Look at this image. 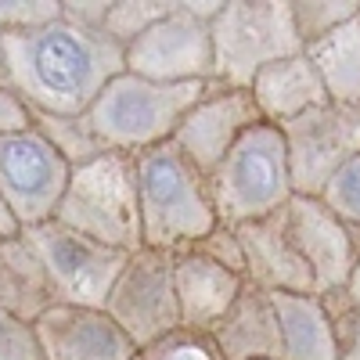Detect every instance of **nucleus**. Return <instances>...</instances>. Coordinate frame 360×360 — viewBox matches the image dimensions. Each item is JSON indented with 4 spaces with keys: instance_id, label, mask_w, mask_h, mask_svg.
<instances>
[{
    "instance_id": "obj_1",
    "label": "nucleus",
    "mask_w": 360,
    "mask_h": 360,
    "mask_svg": "<svg viewBox=\"0 0 360 360\" xmlns=\"http://www.w3.org/2000/svg\"><path fill=\"white\" fill-rule=\"evenodd\" d=\"M4 86L29 108L51 115H86L101 90L127 72V47L98 29L58 18L40 29L0 33Z\"/></svg>"
},
{
    "instance_id": "obj_2",
    "label": "nucleus",
    "mask_w": 360,
    "mask_h": 360,
    "mask_svg": "<svg viewBox=\"0 0 360 360\" xmlns=\"http://www.w3.org/2000/svg\"><path fill=\"white\" fill-rule=\"evenodd\" d=\"M134 159L144 245L180 252L220 227L209 176L173 141L137 152Z\"/></svg>"
},
{
    "instance_id": "obj_3",
    "label": "nucleus",
    "mask_w": 360,
    "mask_h": 360,
    "mask_svg": "<svg viewBox=\"0 0 360 360\" xmlns=\"http://www.w3.org/2000/svg\"><path fill=\"white\" fill-rule=\"evenodd\" d=\"M209 83H155L119 72L90 105L86 123L108 152H148L173 141L184 115L205 98Z\"/></svg>"
},
{
    "instance_id": "obj_4",
    "label": "nucleus",
    "mask_w": 360,
    "mask_h": 360,
    "mask_svg": "<svg viewBox=\"0 0 360 360\" xmlns=\"http://www.w3.org/2000/svg\"><path fill=\"white\" fill-rule=\"evenodd\" d=\"M54 220L90 234L98 242L137 252L141 234V198H137V159L130 152H105L72 169Z\"/></svg>"
},
{
    "instance_id": "obj_5",
    "label": "nucleus",
    "mask_w": 360,
    "mask_h": 360,
    "mask_svg": "<svg viewBox=\"0 0 360 360\" xmlns=\"http://www.w3.org/2000/svg\"><path fill=\"white\" fill-rule=\"evenodd\" d=\"M209 195L227 227H242L285 209L295 198V184L281 127L259 123L238 141L231 155L209 173Z\"/></svg>"
},
{
    "instance_id": "obj_6",
    "label": "nucleus",
    "mask_w": 360,
    "mask_h": 360,
    "mask_svg": "<svg viewBox=\"0 0 360 360\" xmlns=\"http://www.w3.org/2000/svg\"><path fill=\"white\" fill-rule=\"evenodd\" d=\"M303 51L292 0H224L213 18V79L224 86H252L266 69Z\"/></svg>"
},
{
    "instance_id": "obj_7",
    "label": "nucleus",
    "mask_w": 360,
    "mask_h": 360,
    "mask_svg": "<svg viewBox=\"0 0 360 360\" xmlns=\"http://www.w3.org/2000/svg\"><path fill=\"white\" fill-rule=\"evenodd\" d=\"M224 0H176V8L127 47V72L155 83H213V18Z\"/></svg>"
},
{
    "instance_id": "obj_8",
    "label": "nucleus",
    "mask_w": 360,
    "mask_h": 360,
    "mask_svg": "<svg viewBox=\"0 0 360 360\" xmlns=\"http://www.w3.org/2000/svg\"><path fill=\"white\" fill-rule=\"evenodd\" d=\"M22 234L33 245V252L40 256L47 278L54 285L58 303L105 310L108 292H112L115 278L123 274L130 252L112 249L90 234H79V231L65 227L62 220L37 224Z\"/></svg>"
},
{
    "instance_id": "obj_9",
    "label": "nucleus",
    "mask_w": 360,
    "mask_h": 360,
    "mask_svg": "<svg viewBox=\"0 0 360 360\" xmlns=\"http://www.w3.org/2000/svg\"><path fill=\"white\" fill-rule=\"evenodd\" d=\"M105 310L134 339L137 349H148L169 332H176L180 303H176L173 252L152 245H141L137 252H130L123 274L115 278L108 292Z\"/></svg>"
},
{
    "instance_id": "obj_10",
    "label": "nucleus",
    "mask_w": 360,
    "mask_h": 360,
    "mask_svg": "<svg viewBox=\"0 0 360 360\" xmlns=\"http://www.w3.org/2000/svg\"><path fill=\"white\" fill-rule=\"evenodd\" d=\"M69 176L72 166L37 127L0 134V198L22 231L54 220Z\"/></svg>"
},
{
    "instance_id": "obj_11",
    "label": "nucleus",
    "mask_w": 360,
    "mask_h": 360,
    "mask_svg": "<svg viewBox=\"0 0 360 360\" xmlns=\"http://www.w3.org/2000/svg\"><path fill=\"white\" fill-rule=\"evenodd\" d=\"M281 134L288 144L295 195L321 198L328 180L360 155V105L324 101L285 123Z\"/></svg>"
},
{
    "instance_id": "obj_12",
    "label": "nucleus",
    "mask_w": 360,
    "mask_h": 360,
    "mask_svg": "<svg viewBox=\"0 0 360 360\" xmlns=\"http://www.w3.org/2000/svg\"><path fill=\"white\" fill-rule=\"evenodd\" d=\"M259 123H263V112L252 98V90L224 86V83L213 79L205 90V98L184 115V123L176 127L173 144L209 176L231 155V148L249 130H256Z\"/></svg>"
},
{
    "instance_id": "obj_13",
    "label": "nucleus",
    "mask_w": 360,
    "mask_h": 360,
    "mask_svg": "<svg viewBox=\"0 0 360 360\" xmlns=\"http://www.w3.org/2000/svg\"><path fill=\"white\" fill-rule=\"evenodd\" d=\"M285 227L314 274L317 295L346 292L353 270L360 263V238L328 209L321 198L295 195L285 209Z\"/></svg>"
},
{
    "instance_id": "obj_14",
    "label": "nucleus",
    "mask_w": 360,
    "mask_h": 360,
    "mask_svg": "<svg viewBox=\"0 0 360 360\" xmlns=\"http://www.w3.org/2000/svg\"><path fill=\"white\" fill-rule=\"evenodd\" d=\"M44 360H137L141 349L119 328L108 310L54 303L37 321Z\"/></svg>"
},
{
    "instance_id": "obj_15",
    "label": "nucleus",
    "mask_w": 360,
    "mask_h": 360,
    "mask_svg": "<svg viewBox=\"0 0 360 360\" xmlns=\"http://www.w3.org/2000/svg\"><path fill=\"white\" fill-rule=\"evenodd\" d=\"M176 270V303H180V328L191 332H217L224 314L245 288V274L231 270L227 263L213 259L205 249L188 245L173 252Z\"/></svg>"
},
{
    "instance_id": "obj_16",
    "label": "nucleus",
    "mask_w": 360,
    "mask_h": 360,
    "mask_svg": "<svg viewBox=\"0 0 360 360\" xmlns=\"http://www.w3.org/2000/svg\"><path fill=\"white\" fill-rule=\"evenodd\" d=\"M238 245L245 259V281L263 288V292H303L317 295L310 266L299 256L292 234L285 227V213H270L263 220L234 227Z\"/></svg>"
},
{
    "instance_id": "obj_17",
    "label": "nucleus",
    "mask_w": 360,
    "mask_h": 360,
    "mask_svg": "<svg viewBox=\"0 0 360 360\" xmlns=\"http://www.w3.org/2000/svg\"><path fill=\"white\" fill-rule=\"evenodd\" d=\"M213 339L227 360H281V321L274 295L245 281Z\"/></svg>"
},
{
    "instance_id": "obj_18",
    "label": "nucleus",
    "mask_w": 360,
    "mask_h": 360,
    "mask_svg": "<svg viewBox=\"0 0 360 360\" xmlns=\"http://www.w3.org/2000/svg\"><path fill=\"white\" fill-rule=\"evenodd\" d=\"M249 90H252V98H256V105L263 112V123H270V127H285V123H292V119L307 115L310 108L332 101L328 90H324L321 72L310 62L307 51L266 65L252 79Z\"/></svg>"
},
{
    "instance_id": "obj_19",
    "label": "nucleus",
    "mask_w": 360,
    "mask_h": 360,
    "mask_svg": "<svg viewBox=\"0 0 360 360\" xmlns=\"http://www.w3.org/2000/svg\"><path fill=\"white\" fill-rule=\"evenodd\" d=\"M281 321V360H339L335 317L321 295L270 292Z\"/></svg>"
},
{
    "instance_id": "obj_20",
    "label": "nucleus",
    "mask_w": 360,
    "mask_h": 360,
    "mask_svg": "<svg viewBox=\"0 0 360 360\" xmlns=\"http://www.w3.org/2000/svg\"><path fill=\"white\" fill-rule=\"evenodd\" d=\"M0 303L29 324L58 303L54 285L25 234L0 238Z\"/></svg>"
},
{
    "instance_id": "obj_21",
    "label": "nucleus",
    "mask_w": 360,
    "mask_h": 360,
    "mask_svg": "<svg viewBox=\"0 0 360 360\" xmlns=\"http://www.w3.org/2000/svg\"><path fill=\"white\" fill-rule=\"evenodd\" d=\"M307 54L324 79L328 98L339 105H360V15L310 44Z\"/></svg>"
},
{
    "instance_id": "obj_22",
    "label": "nucleus",
    "mask_w": 360,
    "mask_h": 360,
    "mask_svg": "<svg viewBox=\"0 0 360 360\" xmlns=\"http://www.w3.org/2000/svg\"><path fill=\"white\" fill-rule=\"evenodd\" d=\"M29 115H33V127L62 152V159L72 169L108 152V148L94 137V130H90L86 115H51V112H29Z\"/></svg>"
},
{
    "instance_id": "obj_23",
    "label": "nucleus",
    "mask_w": 360,
    "mask_h": 360,
    "mask_svg": "<svg viewBox=\"0 0 360 360\" xmlns=\"http://www.w3.org/2000/svg\"><path fill=\"white\" fill-rule=\"evenodd\" d=\"M173 8H176V0H112L108 18H105V37H112L119 47H130L155 22H162Z\"/></svg>"
},
{
    "instance_id": "obj_24",
    "label": "nucleus",
    "mask_w": 360,
    "mask_h": 360,
    "mask_svg": "<svg viewBox=\"0 0 360 360\" xmlns=\"http://www.w3.org/2000/svg\"><path fill=\"white\" fill-rule=\"evenodd\" d=\"M292 15L303 51L360 15V0H292Z\"/></svg>"
},
{
    "instance_id": "obj_25",
    "label": "nucleus",
    "mask_w": 360,
    "mask_h": 360,
    "mask_svg": "<svg viewBox=\"0 0 360 360\" xmlns=\"http://www.w3.org/2000/svg\"><path fill=\"white\" fill-rule=\"evenodd\" d=\"M141 360H227L209 332H191V328H176L155 346L141 349Z\"/></svg>"
},
{
    "instance_id": "obj_26",
    "label": "nucleus",
    "mask_w": 360,
    "mask_h": 360,
    "mask_svg": "<svg viewBox=\"0 0 360 360\" xmlns=\"http://www.w3.org/2000/svg\"><path fill=\"white\" fill-rule=\"evenodd\" d=\"M321 202L360 238V155L328 180V188L321 191Z\"/></svg>"
},
{
    "instance_id": "obj_27",
    "label": "nucleus",
    "mask_w": 360,
    "mask_h": 360,
    "mask_svg": "<svg viewBox=\"0 0 360 360\" xmlns=\"http://www.w3.org/2000/svg\"><path fill=\"white\" fill-rule=\"evenodd\" d=\"M65 18V0H0V33H22Z\"/></svg>"
},
{
    "instance_id": "obj_28",
    "label": "nucleus",
    "mask_w": 360,
    "mask_h": 360,
    "mask_svg": "<svg viewBox=\"0 0 360 360\" xmlns=\"http://www.w3.org/2000/svg\"><path fill=\"white\" fill-rule=\"evenodd\" d=\"M0 360H44L37 328L0 303Z\"/></svg>"
},
{
    "instance_id": "obj_29",
    "label": "nucleus",
    "mask_w": 360,
    "mask_h": 360,
    "mask_svg": "<svg viewBox=\"0 0 360 360\" xmlns=\"http://www.w3.org/2000/svg\"><path fill=\"white\" fill-rule=\"evenodd\" d=\"M328 314L335 317V335H339V360H360V310L349 303L346 292L321 295Z\"/></svg>"
},
{
    "instance_id": "obj_30",
    "label": "nucleus",
    "mask_w": 360,
    "mask_h": 360,
    "mask_svg": "<svg viewBox=\"0 0 360 360\" xmlns=\"http://www.w3.org/2000/svg\"><path fill=\"white\" fill-rule=\"evenodd\" d=\"M25 127H33V115H29V108L11 94L8 86H0V134L25 130Z\"/></svg>"
},
{
    "instance_id": "obj_31",
    "label": "nucleus",
    "mask_w": 360,
    "mask_h": 360,
    "mask_svg": "<svg viewBox=\"0 0 360 360\" xmlns=\"http://www.w3.org/2000/svg\"><path fill=\"white\" fill-rule=\"evenodd\" d=\"M15 234H22V227H18L15 213L8 209V202L0 198V238H15Z\"/></svg>"
},
{
    "instance_id": "obj_32",
    "label": "nucleus",
    "mask_w": 360,
    "mask_h": 360,
    "mask_svg": "<svg viewBox=\"0 0 360 360\" xmlns=\"http://www.w3.org/2000/svg\"><path fill=\"white\" fill-rule=\"evenodd\" d=\"M346 295H349V303L360 310V263H356V270H353V278H349V285H346Z\"/></svg>"
},
{
    "instance_id": "obj_33",
    "label": "nucleus",
    "mask_w": 360,
    "mask_h": 360,
    "mask_svg": "<svg viewBox=\"0 0 360 360\" xmlns=\"http://www.w3.org/2000/svg\"><path fill=\"white\" fill-rule=\"evenodd\" d=\"M0 86H4V62H0Z\"/></svg>"
},
{
    "instance_id": "obj_34",
    "label": "nucleus",
    "mask_w": 360,
    "mask_h": 360,
    "mask_svg": "<svg viewBox=\"0 0 360 360\" xmlns=\"http://www.w3.org/2000/svg\"><path fill=\"white\" fill-rule=\"evenodd\" d=\"M137 360H141V356H137Z\"/></svg>"
}]
</instances>
